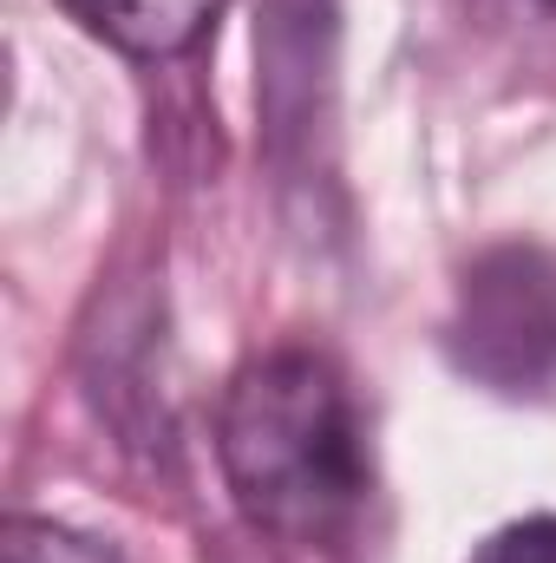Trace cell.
<instances>
[{
  "mask_svg": "<svg viewBox=\"0 0 556 563\" xmlns=\"http://www.w3.org/2000/svg\"><path fill=\"white\" fill-rule=\"evenodd\" d=\"M236 505L281 544H327L367 505V439L341 367L314 347L256 354L216 420Z\"/></svg>",
  "mask_w": 556,
  "mask_h": 563,
  "instance_id": "obj_1",
  "label": "cell"
},
{
  "mask_svg": "<svg viewBox=\"0 0 556 563\" xmlns=\"http://www.w3.org/2000/svg\"><path fill=\"white\" fill-rule=\"evenodd\" d=\"M445 354L491 394H544L556 380V256L544 243H498L471 256L452 295Z\"/></svg>",
  "mask_w": 556,
  "mask_h": 563,
  "instance_id": "obj_2",
  "label": "cell"
},
{
  "mask_svg": "<svg viewBox=\"0 0 556 563\" xmlns=\"http://www.w3.org/2000/svg\"><path fill=\"white\" fill-rule=\"evenodd\" d=\"M66 7L99 40H112V46H125L138 59L190 53L216 26V13H223V0H66Z\"/></svg>",
  "mask_w": 556,
  "mask_h": 563,
  "instance_id": "obj_3",
  "label": "cell"
},
{
  "mask_svg": "<svg viewBox=\"0 0 556 563\" xmlns=\"http://www.w3.org/2000/svg\"><path fill=\"white\" fill-rule=\"evenodd\" d=\"M0 563H125V558L112 544H99L92 531L53 525V518H13Z\"/></svg>",
  "mask_w": 556,
  "mask_h": 563,
  "instance_id": "obj_4",
  "label": "cell"
},
{
  "mask_svg": "<svg viewBox=\"0 0 556 563\" xmlns=\"http://www.w3.org/2000/svg\"><path fill=\"white\" fill-rule=\"evenodd\" d=\"M465 563H556V511L498 525Z\"/></svg>",
  "mask_w": 556,
  "mask_h": 563,
  "instance_id": "obj_5",
  "label": "cell"
},
{
  "mask_svg": "<svg viewBox=\"0 0 556 563\" xmlns=\"http://www.w3.org/2000/svg\"><path fill=\"white\" fill-rule=\"evenodd\" d=\"M491 20H511V26H537V20H556V0H478Z\"/></svg>",
  "mask_w": 556,
  "mask_h": 563,
  "instance_id": "obj_6",
  "label": "cell"
}]
</instances>
